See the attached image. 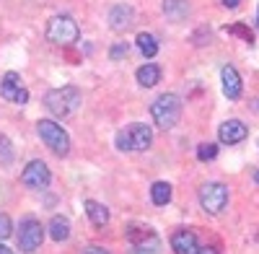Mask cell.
Returning <instances> with one entry per match:
<instances>
[{
    "label": "cell",
    "mask_w": 259,
    "mask_h": 254,
    "mask_svg": "<svg viewBox=\"0 0 259 254\" xmlns=\"http://www.w3.org/2000/svg\"><path fill=\"white\" fill-rule=\"evenodd\" d=\"M135 24V11L130 8V6H114L112 8V13H109V26L114 29V31H127L130 26Z\"/></svg>",
    "instance_id": "13"
},
{
    "label": "cell",
    "mask_w": 259,
    "mask_h": 254,
    "mask_svg": "<svg viewBox=\"0 0 259 254\" xmlns=\"http://www.w3.org/2000/svg\"><path fill=\"white\" fill-rule=\"evenodd\" d=\"M13 156H16V153H13L11 140L0 135V166H11V163H13Z\"/></svg>",
    "instance_id": "21"
},
{
    "label": "cell",
    "mask_w": 259,
    "mask_h": 254,
    "mask_svg": "<svg viewBox=\"0 0 259 254\" xmlns=\"http://www.w3.org/2000/svg\"><path fill=\"white\" fill-rule=\"evenodd\" d=\"M246 135H249V130H246V124H244L241 119H226V122L218 127V138H221V143H226V145L241 143Z\"/></svg>",
    "instance_id": "10"
},
{
    "label": "cell",
    "mask_w": 259,
    "mask_h": 254,
    "mask_svg": "<svg viewBox=\"0 0 259 254\" xmlns=\"http://www.w3.org/2000/svg\"><path fill=\"white\" fill-rule=\"evenodd\" d=\"M50 236H52L55 241H65V239L70 236V223L65 221L62 216H55L52 223H50Z\"/></svg>",
    "instance_id": "18"
},
{
    "label": "cell",
    "mask_w": 259,
    "mask_h": 254,
    "mask_svg": "<svg viewBox=\"0 0 259 254\" xmlns=\"http://www.w3.org/2000/svg\"><path fill=\"white\" fill-rule=\"evenodd\" d=\"M0 96L6 101H13V104H26L29 101V91L24 89L18 73H6L3 83H0Z\"/></svg>",
    "instance_id": "8"
},
{
    "label": "cell",
    "mask_w": 259,
    "mask_h": 254,
    "mask_svg": "<svg viewBox=\"0 0 259 254\" xmlns=\"http://www.w3.org/2000/svg\"><path fill=\"white\" fill-rule=\"evenodd\" d=\"M45 104H47V109H50L55 117L65 119V117H70V114L80 107V91H78L75 86L52 89V91H47Z\"/></svg>",
    "instance_id": "2"
},
{
    "label": "cell",
    "mask_w": 259,
    "mask_h": 254,
    "mask_svg": "<svg viewBox=\"0 0 259 254\" xmlns=\"http://www.w3.org/2000/svg\"><path fill=\"white\" fill-rule=\"evenodd\" d=\"M221 80H223V94L228 99H239L241 96V75L236 73V68L226 65L221 70Z\"/></svg>",
    "instance_id": "14"
},
{
    "label": "cell",
    "mask_w": 259,
    "mask_h": 254,
    "mask_svg": "<svg viewBox=\"0 0 259 254\" xmlns=\"http://www.w3.org/2000/svg\"><path fill=\"white\" fill-rule=\"evenodd\" d=\"M256 26H259V16H256Z\"/></svg>",
    "instance_id": "32"
},
{
    "label": "cell",
    "mask_w": 259,
    "mask_h": 254,
    "mask_svg": "<svg viewBox=\"0 0 259 254\" xmlns=\"http://www.w3.org/2000/svg\"><path fill=\"white\" fill-rule=\"evenodd\" d=\"M127 135H130V143H133V151H148L150 143H153V130L148 124H130L127 127Z\"/></svg>",
    "instance_id": "12"
},
{
    "label": "cell",
    "mask_w": 259,
    "mask_h": 254,
    "mask_svg": "<svg viewBox=\"0 0 259 254\" xmlns=\"http://www.w3.org/2000/svg\"><path fill=\"white\" fill-rule=\"evenodd\" d=\"M36 133H39V138L45 140V145L50 148L52 153L68 156V151H70V138H68V133H65L57 122H52V119H39V122H36Z\"/></svg>",
    "instance_id": "4"
},
{
    "label": "cell",
    "mask_w": 259,
    "mask_h": 254,
    "mask_svg": "<svg viewBox=\"0 0 259 254\" xmlns=\"http://www.w3.org/2000/svg\"><path fill=\"white\" fill-rule=\"evenodd\" d=\"M85 213H89V218L96 228H104L106 223H109V207L96 202V200H85Z\"/></svg>",
    "instance_id": "15"
},
{
    "label": "cell",
    "mask_w": 259,
    "mask_h": 254,
    "mask_svg": "<svg viewBox=\"0 0 259 254\" xmlns=\"http://www.w3.org/2000/svg\"><path fill=\"white\" fill-rule=\"evenodd\" d=\"M50 168H47V163L45 161H29L26 163V168H24V174H21V182H24L29 189H45L47 184H50Z\"/></svg>",
    "instance_id": "7"
},
{
    "label": "cell",
    "mask_w": 259,
    "mask_h": 254,
    "mask_svg": "<svg viewBox=\"0 0 259 254\" xmlns=\"http://www.w3.org/2000/svg\"><path fill=\"white\" fill-rule=\"evenodd\" d=\"M0 254H13V251H11L8 246H3V244H0Z\"/></svg>",
    "instance_id": "30"
},
{
    "label": "cell",
    "mask_w": 259,
    "mask_h": 254,
    "mask_svg": "<svg viewBox=\"0 0 259 254\" xmlns=\"http://www.w3.org/2000/svg\"><path fill=\"white\" fill-rule=\"evenodd\" d=\"M41 239H45L41 223H36L34 218L21 221V234H18V246H21V251H36V249L41 246Z\"/></svg>",
    "instance_id": "6"
},
{
    "label": "cell",
    "mask_w": 259,
    "mask_h": 254,
    "mask_svg": "<svg viewBox=\"0 0 259 254\" xmlns=\"http://www.w3.org/2000/svg\"><path fill=\"white\" fill-rule=\"evenodd\" d=\"M127 239H130V244H133L138 251H156L158 246H161V241H158V236H156V231H150V228H138V226H133L127 231Z\"/></svg>",
    "instance_id": "9"
},
{
    "label": "cell",
    "mask_w": 259,
    "mask_h": 254,
    "mask_svg": "<svg viewBox=\"0 0 259 254\" xmlns=\"http://www.w3.org/2000/svg\"><path fill=\"white\" fill-rule=\"evenodd\" d=\"M158 80H161V68L158 65H143V68H138V83L143 89H153Z\"/></svg>",
    "instance_id": "17"
},
{
    "label": "cell",
    "mask_w": 259,
    "mask_h": 254,
    "mask_svg": "<svg viewBox=\"0 0 259 254\" xmlns=\"http://www.w3.org/2000/svg\"><path fill=\"white\" fill-rule=\"evenodd\" d=\"M239 3H241V0H223V6H226V8H236Z\"/></svg>",
    "instance_id": "29"
},
{
    "label": "cell",
    "mask_w": 259,
    "mask_h": 254,
    "mask_svg": "<svg viewBox=\"0 0 259 254\" xmlns=\"http://www.w3.org/2000/svg\"><path fill=\"white\" fill-rule=\"evenodd\" d=\"M228 31H231V34H239V36H244V39L249 41V45H251V39H254V36H251V31H249V29H244V26H231Z\"/></svg>",
    "instance_id": "26"
},
{
    "label": "cell",
    "mask_w": 259,
    "mask_h": 254,
    "mask_svg": "<svg viewBox=\"0 0 259 254\" xmlns=\"http://www.w3.org/2000/svg\"><path fill=\"white\" fill-rule=\"evenodd\" d=\"M200 205L205 213L210 216H221L226 205H228V187L226 184H218V182H207L202 184L200 189Z\"/></svg>",
    "instance_id": "5"
},
{
    "label": "cell",
    "mask_w": 259,
    "mask_h": 254,
    "mask_svg": "<svg viewBox=\"0 0 259 254\" xmlns=\"http://www.w3.org/2000/svg\"><path fill=\"white\" fill-rule=\"evenodd\" d=\"M117 148H119V151H133V143H130V135H127V130L117 133Z\"/></svg>",
    "instance_id": "24"
},
{
    "label": "cell",
    "mask_w": 259,
    "mask_h": 254,
    "mask_svg": "<svg viewBox=\"0 0 259 254\" xmlns=\"http://www.w3.org/2000/svg\"><path fill=\"white\" fill-rule=\"evenodd\" d=\"M140 254H143V251H140Z\"/></svg>",
    "instance_id": "33"
},
{
    "label": "cell",
    "mask_w": 259,
    "mask_h": 254,
    "mask_svg": "<svg viewBox=\"0 0 259 254\" xmlns=\"http://www.w3.org/2000/svg\"><path fill=\"white\" fill-rule=\"evenodd\" d=\"M138 47H140V52L145 57H156L158 55V41H156L153 34H148V31H140L138 34Z\"/></svg>",
    "instance_id": "19"
},
{
    "label": "cell",
    "mask_w": 259,
    "mask_h": 254,
    "mask_svg": "<svg viewBox=\"0 0 259 254\" xmlns=\"http://www.w3.org/2000/svg\"><path fill=\"white\" fill-rule=\"evenodd\" d=\"M150 197H153V202H156L158 207L168 205V202H171V184H166V182H156L153 187H150Z\"/></svg>",
    "instance_id": "20"
},
{
    "label": "cell",
    "mask_w": 259,
    "mask_h": 254,
    "mask_svg": "<svg viewBox=\"0 0 259 254\" xmlns=\"http://www.w3.org/2000/svg\"><path fill=\"white\" fill-rule=\"evenodd\" d=\"M80 36V29L75 24V18L68 16V13H60V16H52L50 24H47V39L57 47H70L75 45Z\"/></svg>",
    "instance_id": "3"
},
{
    "label": "cell",
    "mask_w": 259,
    "mask_h": 254,
    "mask_svg": "<svg viewBox=\"0 0 259 254\" xmlns=\"http://www.w3.org/2000/svg\"><path fill=\"white\" fill-rule=\"evenodd\" d=\"M150 114H153V122L161 130H171L177 127L179 117H182V99L177 94H161L153 107H150Z\"/></svg>",
    "instance_id": "1"
},
{
    "label": "cell",
    "mask_w": 259,
    "mask_h": 254,
    "mask_svg": "<svg viewBox=\"0 0 259 254\" xmlns=\"http://www.w3.org/2000/svg\"><path fill=\"white\" fill-rule=\"evenodd\" d=\"M163 13L171 21H182L189 16V0H163Z\"/></svg>",
    "instance_id": "16"
},
{
    "label": "cell",
    "mask_w": 259,
    "mask_h": 254,
    "mask_svg": "<svg viewBox=\"0 0 259 254\" xmlns=\"http://www.w3.org/2000/svg\"><path fill=\"white\" fill-rule=\"evenodd\" d=\"M215 156H218V145H215V143H202L197 148V158L200 161H212Z\"/></svg>",
    "instance_id": "22"
},
{
    "label": "cell",
    "mask_w": 259,
    "mask_h": 254,
    "mask_svg": "<svg viewBox=\"0 0 259 254\" xmlns=\"http://www.w3.org/2000/svg\"><path fill=\"white\" fill-rule=\"evenodd\" d=\"M197 254H218V249H215V246H200Z\"/></svg>",
    "instance_id": "28"
},
{
    "label": "cell",
    "mask_w": 259,
    "mask_h": 254,
    "mask_svg": "<svg viewBox=\"0 0 259 254\" xmlns=\"http://www.w3.org/2000/svg\"><path fill=\"white\" fill-rule=\"evenodd\" d=\"M8 236H11V218L0 213V239H8Z\"/></svg>",
    "instance_id": "25"
},
{
    "label": "cell",
    "mask_w": 259,
    "mask_h": 254,
    "mask_svg": "<svg viewBox=\"0 0 259 254\" xmlns=\"http://www.w3.org/2000/svg\"><path fill=\"white\" fill-rule=\"evenodd\" d=\"M83 254H112V251L104 246H89V249H83Z\"/></svg>",
    "instance_id": "27"
},
{
    "label": "cell",
    "mask_w": 259,
    "mask_h": 254,
    "mask_svg": "<svg viewBox=\"0 0 259 254\" xmlns=\"http://www.w3.org/2000/svg\"><path fill=\"white\" fill-rule=\"evenodd\" d=\"M127 52H130V45H127V41H119V45L112 47L109 57H112V60H119V57H127Z\"/></svg>",
    "instance_id": "23"
},
{
    "label": "cell",
    "mask_w": 259,
    "mask_h": 254,
    "mask_svg": "<svg viewBox=\"0 0 259 254\" xmlns=\"http://www.w3.org/2000/svg\"><path fill=\"white\" fill-rule=\"evenodd\" d=\"M254 182L259 184V168H256V172H254Z\"/></svg>",
    "instance_id": "31"
},
{
    "label": "cell",
    "mask_w": 259,
    "mask_h": 254,
    "mask_svg": "<svg viewBox=\"0 0 259 254\" xmlns=\"http://www.w3.org/2000/svg\"><path fill=\"white\" fill-rule=\"evenodd\" d=\"M171 249H174L177 254H197V236L192 234V231L187 228H179L171 234Z\"/></svg>",
    "instance_id": "11"
}]
</instances>
